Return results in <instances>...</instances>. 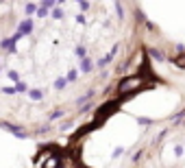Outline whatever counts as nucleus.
I'll return each instance as SVG.
<instances>
[{
  "instance_id": "nucleus-1",
  "label": "nucleus",
  "mask_w": 185,
  "mask_h": 168,
  "mask_svg": "<svg viewBox=\"0 0 185 168\" xmlns=\"http://www.w3.org/2000/svg\"><path fill=\"white\" fill-rule=\"evenodd\" d=\"M141 66V22L133 4H0V129L20 138L70 133L118 100Z\"/></svg>"
},
{
  "instance_id": "nucleus-2",
  "label": "nucleus",
  "mask_w": 185,
  "mask_h": 168,
  "mask_svg": "<svg viewBox=\"0 0 185 168\" xmlns=\"http://www.w3.org/2000/svg\"><path fill=\"white\" fill-rule=\"evenodd\" d=\"M126 168H185V107L144 135Z\"/></svg>"
}]
</instances>
